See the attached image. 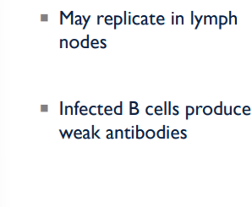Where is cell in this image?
Returning a JSON list of instances; mask_svg holds the SVG:
<instances>
[{
    "label": "cell",
    "mask_w": 252,
    "mask_h": 207,
    "mask_svg": "<svg viewBox=\"0 0 252 207\" xmlns=\"http://www.w3.org/2000/svg\"><path fill=\"white\" fill-rule=\"evenodd\" d=\"M94 129H95V126H94V125H92V129H93V134H92V135H93V136H92V138L93 139H94V137H95V136H94V134H95Z\"/></svg>",
    "instance_id": "obj_40"
},
{
    "label": "cell",
    "mask_w": 252,
    "mask_h": 207,
    "mask_svg": "<svg viewBox=\"0 0 252 207\" xmlns=\"http://www.w3.org/2000/svg\"><path fill=\"white\" fill-rule=\"evenodd\" d=\"M101 43L102 44V46H101V48L104 49V48H107V44H106V39L101 40Z\"/></svg>",
    "instance_id": "obj_35"
},
{
    "label": "cell",
    "mask_w": 252,
    "mask_h": 207,
    "mask_svg": "<svg viewBox=\"0 0 252 207\" xmlns=\"http://www.w3.org/2000/svg\"><path fill=\"white\" fill-rule=\"evenodd\" d=\"M135 137V131H134V129H131V138L134 139Z\"/></svg>",
    "instance_id": "obj_42"
},
{
    "label": "cell",
    "mask_w": 252,
    "mask_h": 207,
    "mask_svg": "<svg viewBox=\"0 0 252 207\" xmlns=\"http://www.w3.org/2000/svg\"><path fill=\"white\" fill-rule=\"evenodd\" d=\"M99 132H100V129H97V130H96V132H95V134H94V136H96V138L100 139L99 135H98V133H99Z\"/></svg>",
    "instance_id": "obj_39"
},
{
    "label": "cell",
    "mask_w": 252,
    "mask_h": 207,
    "mask_svg": "<svg viewBox=\"0 0 252 207\" xmlns=\"http://www.w3.org/2000/svg\"><path fill=\"white\" fill-rule=\"evenodd\" d=\"M155 114L157 115H162V108L161 106H157L156 108H155Z\"/></svg>",
    "instance_id": "obj_19"
},
{
    "label": "cell",
    "mask_w": 252,
    "mask_h": 207,
    "mask_svg": "<svg viewBox=\"0 0 252 207\" xmlns=\"http://www.w3.org/2000/svg\"><path fill=\"white\" fill-rule=\"evenodd\" d=\"M128 24H131V17H130V15H129V22H128Z\"/></svg>",
    "instance_id": "obj_44"
},
{
    "label": "cell",
    "mask_w": 252,
    "mask_h": 207,
    "mask_svg": "<svg viewBox=\"0 0 252 207\" xmlns=\"http://www.w3.org/2000/svg\"><path fill=\"white\" fill-rule=\"evenodd\" d=\"M96 113H98L97 107H96V106H91L90 108H89V114L91 115H93V116H95V115H96Z\"/></svg>",
    "instance_id": "obj_7"
},
{
    "label": "cell",
    "mask_w": 252,
    "mask_h": 207,
    "mask_svg": "<svg viewBox=\"0 0 252 207\" xmlns=\"http://www.w3.org/2000/svg\"><path fill=\"white\" fill-rule=\"evenodd\" d=\"M178 135H179V132H178V130H176V129L172 132V137H173V138H179V136H178Z\"/></svg>",
    "instance_id": "obj_32"
},
{
    "label": "cell",
    "mask_w": 252,
    "mask_h": 207,
    "mask_svg": "<svg viewBox=\"0 0 252 207\" xmlns=\"http://www.w3.org/2000/svg\"><path fill=\"white\" fill-rule=\"evenodd\" d=\"M80 101H77V102H75V115H76V114H78V109L79 108V104H80Z\"/></svg>",
    "instance_id": "obj_33"
},
{
    "label": "cell",
    "mask_w": 252,
    "mask_h": 207,
    "mask_svg": "<svg viewBox=\"0 0 252 207\" xmlns=\"http://www.w3.org/2000/svg\"><path fill=\"white\" fill-rule=\"evenodd\" d=\"M97 109H98V114H99L100 116H102L103 114H104V108H103V106H97Z\"/></svg>",
    "instance_id": "obj_23"
},
{
    "label": "cell",
    "mask_w": 252,
    "mask_h": 207,
    "mask_svg": "<svg viewBox=\"0 0 252 207\" xmlns=\"http://www.w3.org/2000/svg\"><path fill=\"white\" fill-rule=\"evenodd\" d=\"M124 15H125V17H124V24L126 25L127 24V21H127V18H126V17H127V12L125 11Z\"/></svg>",
    "instance_id": "obj_37"
},
{
    "label": "cell",
    "mask_w": 252,
    "mask_h": 207,
    "mask_svg": "<svg viewBox=\"0 0 252 207\" xmlns=\"http://www.w3.org/2000/svg\"><path fill=\"white\" fill-rule=\"evenodd\" d=\"M157 135H158V138H165V126H163V129L158 130V133H157Z\"/></svg>",
    "instance_id": "obj_6"
},
{
    "label": "cell",
    "mask_w": 252,
    "mask_h": 207,
    "mask_svg": "<svg viewBox=\"0 0 252 207\" xmlns=\"http://www.w3.org/2000/svg\"><path fill=\"white\" fill-rule=\"evenodd\" d=\"M138 103L136 102H129V108H137Z\"/></svg>",
    "instance_id": "obj_28"
},
{
    "label": "cell",
    "mask_w": 252,
    "mask_h": 207,
    "mask_svg": "<svg viewBox=\"0 0 252 207\" xmlns=\"http://www.w3.org/2000/svg\"><path fill=\"white\" fill-rule=\"evenodd\" d=\"M153 112H154V108H153V106H148L146 108V113H147V115L152 116L153 114Z\"/></svg>",
    "instance_id": "obj_16"
},
{
    "label": "cell",
    "mask_w": 252,
    "mask_h": 207,
    "mask_svg": "<svg viewBox=\"0 0 252 207\" xmlns=\"http://www.w3.org/2000/svg\"><path fill=\"white\" fill-rule=\"evenodd\" d=\"M106 132L108 133V135L106 136V138L114 139V136H113V130H112V129H107Z\"/></svg>",
    "instance_id": "obj_24"
},
{
    "label": "cell",
    "mask_w": 252,
    "mask_h": 207,
    "mask_svg": "<svg viewBox=\"0 0 252 207\" xmlns=\"http://www.w3.org/2000/svg\"><path fill=\"white\" fill-rule=\"evenodd\" d=\"M138 114V108H129V114H130V115H137Z\"/></svg>",
    "instance_id": "obj_20"
},
{
    "label": "cell",
    "mask_w": 252,
    "mask_h": 207,
    "mask_svg": "<svg viewBox=\"0 0 252 207\" xmlns=\"http://www.w3.org/2000/svg\"><path fill=\"white\" fill-rule=\"evenodd\" d=\"M75 18L77 19V21H75V25H82V16H81V15H76L75 16Z\"/></svg>",
    "instance_id": "obj_25"
},
{
    "label": "cell",
    "mask_w": 252,
    "mask_h": 207,
    "mask_svg": "<svg viewBox=\"0 0 252 207\" xmlns=\"http://www.w3.org/2000/svg\"><path fill=\"white\" fill-rule=\"evenodd\" d=\"M69 110H70V115H74V108H73L72 106H66L64 108V114L68 115V111Z\"/></svg>",
    "instance_id": "obj_13"
},
{
    "label": "cell",
    "mask_w": 252,
    "mask_h": 207,
    "mask_svg": "<svg viewBox=\"0 0 252 207\" xmlns=\"http://www.w3.org/2000/svg\"><path fill=\"white\" fill-rule=\"evenodd\" d=\"M63 114L64 113H63V102H60V114L63 115Z\"/></svg>",
    "instance_id": "obj_36"
},
{
    "label": "cell",
    "mask_w": 252,
    "mask_h": 207,
    "mask_svg": "<svg viewBox=\"0 0 252 207\" xmlns=\"http://www.w3.org/2000/svg\"><path fill=\"white\" fill-rule=\"evenodd\" d=\"M140 18V16L139 15H135L133 17V23L135 25H139L140 24V22L138 21V19Z\"/></svg>",
    "instance_id": "obj_30"
},
{
    "label": "cell",
    "mask_w": 252,
    "mask_h": 207,
    "mask_svg": "<svg viewBox=\"0 0 252 207\" xmlns=\"http://www.w3.org/2000/svg\"><path fill=\"white\" fill-rule=\"evenodd\" d=\"M79 112L81 113V115L86 116V115H87V114L89 113V109H88L86 106H81L80 108H79Z\"/></svg>",
    "instance_id": "obj_5"
},
{
    "label": "cell",
    "mask_w": 252,
    "mask_h": 207,
    "mask_svg": "<svg viewBox=\"0 0 252 207\" xmlns=\"http://www.w3.org/2000/svg\"><path fill=\"white\" fill-rule=\"evenodd\" d=\"M104 22H105V24L108 25V26L113 25V18H112L111 15H107V16H105Z\"/></svg>",
    "instance_id": "obj_12"
},
{
    "label": "cell",
    "mask_w": 252,
    "mask_h": 207,
    "mask_svg": "<svg viewBox=\"0 0 252 207\" xmlns=\"http://www.w3.org/2000/svg\"><path fill=\"white\" fill-rule=\"evenodd\" d=\"M122 22H123L122 17L119 16V15H115V16H114V30H116V29H117L118 25L121 24Z\"/></svg>",
    "instance_id": "obj_2"
},
{
    "label": "cell",
    "mask_w": 252,
    "mask_h": 207,
    "mask_svg": "<svg viewBox=\"0 0 252 207\" xmlns=\"http://www.w3.org/2000/svg\"><path fill=\"white\" fill-rule=\"evenodd\" d=\"M193 112H194V109H193L192 107L187 106L186 107V118H188L189 115H191L193 114Z\"/></svg>",
    "instance_id": "obj_14"
},
{
    "label": "cell",
    "mask_w": 252,
    "mask_h": 207,
    "mask_svg": "<svg viewBox=\"0 0 252 207\" xmlns=\"http://www.w3.org/2000/svg\"><path fill=\"white\" fill-rule=\"evenodd\" d=\"M146 136H147L148 139L154 138V136H155L154 130H153V129H148L147 132H146Z\"/></svg>",
    "instance_id": "obj_11"
},
{
    "label": "cell",
    "mask_w": 252,
    "mask_h": 207,
    "mask_svg": "<svg viewBox=\"0 0 252 207\" xmlns=\"http://www.w3.org/2000/svg\"><path fill=\"white\" fill-rule=\"evenodd\" d=\"M81 46L83 48H89V35L87 34L86 39L81 40Z\"/></svg>",
    "instance_id": "obj_4"
},
{
    "label": "cell",
    "mask_w": 252,
    "mask_h": 207,
    "mask_svg": "<svg viewBox=\"0 0 252 207\" xmlns=\"http://www.w3.org/2000/svg\"><path fill=\"white\" fill-rule=\"evenodd\" d=\"M121 135V138L124 137V131L122 129H115V139H117L119 137V135Z\"/></svg>",
    "instance_id": "obj_18"
},
{
    "label": "cell",
    "mask_w": 252,
    "mask_h": 207,
    "mask_svg": "<svg viewBox=\"0 0 252 207\" xmlns=\"http://www.w3.org/2000/svg\"><path fill=\"white\" fill-rule=\"evenodd\" d=\"M203 112H204L205 114H207V115H209V114L212 113V108H210V107H206V108H204V110H203Z\"/></svg>",
    "instance_id": "obj_29"
},
{
    "label": "cell",
    "mask_w": 252,
    "mask_h": 207,
    "mask_svg": "<svg viewBox=\"0 0 252 207\" xmlns=\"http://www.w3.org/2000/svg\"><path fill=\"white\" fill-rule=\"evenodd\" d=\"M113 108H112L111 106H106L105 108H104V114L106 115H108V116H111L112 114H113Z\"/></svg>",
    "instance_id": "obj_8"
},
{
    "label": "cell",
    "mask_w": 252,
    "mask_h": 207,
    "mask_svg": "<svg viewBox=\"0 0 252 207\" xmlns=\"http://www.w3.org/2000/svg\"><path fill=\"white\" fill-rule=\"evenodd\" d=\"M125 132H126V139H131V135H129V133L131 132V129H126Z\"/></svg>",
    "instance_id": "obj_27"
},
{
    "label": "cell",
    "mask_w": 252,
    "mask_h": 207,
    "mask_svg": "<svg viewBox=\"0 0 252 207\" xmlns=\"http://www.w3.org/2000/svg\"><path fill=\"white\" fill-rule=\"evenodd\" d=\"M103 15H98L97 16V25H100V19L102 18Z\"/></svg>",
    "instance_id": "obj_41"
},
{
    "label": "cell",
    "mask_w": 252,
    "mask_h": 207,
    "mask_svg": "<svg viewBox=\"0 0 252 207\" xmlns=\"http://www.w3.org/2000/svg\"><path fill=\"white\" fill-rule=\"evenodd\" d=\"M74 132V130H71V131H70V132L69 133V134H68V139H70V137H71V135H72V133Z\"/></svg>",
    "instance_id": "obj_43"
},
{
    "label": "cell",
    "mask_w": 252,
    "mask_h": 207,
    "mask_svg": "<svg viewBox=\"0 0 252 207\" xmlns=\"http://www.w3.org/2000/svg\"><path fill=\"white\" fill-rule=\"evenodd\" d=\"M141 18L144 19V21H141V24H148V22L147 21V16H142Z\"/></svg>",
    "instance_id": "obj_38"
},
{
    "label": "cell",
    "mask_w": 252,
    "mask_h": 207,
    "mask_svg": "<svg viewBox=\"0 0 252 207\" xmlns=\"http://www.w3.org/2000/svg\"><path fill=\"white\" fill-rule=\"evenodd\" d=\"M60 48H68V41L66 39H61L60 42Z\"/></svg>",
    "instance_id": "obj_15"
},
{
    "label": "cell",
    "mask_w": 252,
    "mask_h": 207,
    "mask_svg": "<svg viewBox=\"0 0 252 207\" xmlns=\"http://www.w3.org/2000/svg\"><path fill=\"white\" fill-rule=\"evenodd\" d=\"M114 112L116 115H122L123 114V102H120V105L116 106L114 108Z\"/></svg>",
    "instance_id": "obj_1"
},
{
    "label": "cell",
    "mask_w": 252,
    "mask_h": 207,
    "mask_svg": "<svg viewBox=\"0 0 252 207\" xmlns=\"http://www.w3.org/2000/svg\"><path fill=\"white\" fill-rule=\"evenodd\" d=\"M83 138L84 139H90V131L88 130V129H85L84 130H83Z\"/></svg>",
    "instance_id": "obj_21"
},
{
    "label": "cell",
    "mask_w": 252,
    "mask_h": 207,
    "mask_svg": "<svg viewBox=\"0 0 252 207\" xmlns=\"http://www.w3.org/2000/svg\"><path fill=\"white\" fill-rule=\"evenodd\" d=\"M135 128H136V138L137 139H142L143 137H144L145 133L142 129H139L138 125H136L135 126Z\"/></svg>",
    "instance_id": "obj_3"
},
{
    "label": "cell",
    "mask_w": 252,
    "mask_h": 207,
    "mask_svg": "<svg viewBox=\"0 0 252 207\" xmlns=\"http://www.w3.org/2000/svg\"><path fill=\"white\" fill-rule=\"evenodd\" d=\"M91 46H92V48H95V49L99 48V47H98V40L93 39L91 42Z\"/></svg>",
    "instance_id": "obj_17"
},
{
    "label": "cell",
    "mask_w": 252,
    "mask_h": 207,
    "mask_svg": "<svg viewBox=\"0 0 252 207\" xmlns=\"http://www.w3.org/2000/svg\"><path fill=\"white\" fill-rule=\"evenodd\" d=\"M79 45H80V43H79V41L77 39H72L69 42V46L72 48H77Z\"/></svg>",
    "instance_id": "obj_10"
},
{
    "label": "cell",
    "mask_w": 252,
    "mask_h": 207,
    "mask_svg": "<svg viewBox=\"0 0 252 207\" xmlns=\"http://www.w3.org/2000/svg\"><path fill=\"white\" fill-rule=\"evenodd\" d=\"M74 136L75 139L83 138V133L81 131V129H75L74 132Z\"/></svg>",
    "instance_id": "obj_9"
},
{
    "label": "cell",
    "mask_w": 252,
    "mask_h": 207,
    "mask_svg": "<svg viewBox=\"0 0 252 207\" xmlns=\"http://www.w3.org/2000/svg\"><path fill=\"white\" fill-rule=\"evenodd\" d=\"M82 18H83V20H84L85 21L84 27H82V29H83V30H85V29L87 28V24H88V22H89V20H90L91 19V15H89V16L87 17V19L86 18L85 16H82Z\"/></svg>",
    "instance_id": "obj_22"
},
{
    "label": "cell",
    "mask_w": 252,
    "mask_h": 207,
    "mask_svg": "<svg viewBox=\"0 0 252 207\" xmlns=\"http://www.w3.org/2000/svg\"><path fill=\"white\" fill-rule=\"evenodd\" d=\"M59 131H60V135H61V136H62V138L63 139H64V137H65V135H68V134H69V132H68V130H67V129H65V130H64V132L63 133V131L61 130V129H60Z\"/></svg>",
    "instance_id": "obj_31"
},
{
    "label": "cell",
    "mask_w": 252,
    "mask_h": 207,
    "mask_svg": "<svg viewBox=\"0 0 252 207\" xmlns=\"http://www.w3.org/2000/svg\"><path fill=\"white\" fill-rule=\"evenodd\" d=\"M40 111L42 113H48V105H41L40 107Z\"/></svg>",
    "instance_id": "obj_26"
},
{
    "label": "cell",
    "mask_w": 252,
    "mask_h": 207,
    "mask_svg": "<svg viewBox=\"0 0 252 207\" xmlns=\"http://www.w3.org/2000/svg\"><path fill=\"white\" fill-rule=\"evenodd\" d=\"M41 18V21H48V15H41L40 16Z\"/></svg>",
    "instance_id": "obj_34"
}]
</instances>
